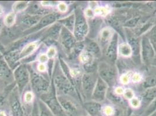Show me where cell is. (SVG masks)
Instances as JSON below:
<instances>
[{
  "mask_svg": "<svg viewBox=\"0 0 156 116\" xmlns=\"http://www.w3.org/2000/svg\"><path fill=\"white\" fill-rule=\"evenodd\" d=\"M38 59H39V61L40 62V63L45 64L46 63L48 62L49 58L48 57V56L47 55V54L42 53L39 56Z\"/></svg>",
  "mask_w": 156,
  "mask_h": 116,
  "instance_id": "obj_34",
  "label": "cell"
},
{
  "mask_svg": "<svg viewBox=\"0 0 156 116\" xmlns=\"http://www.w3.org/2000/svg\"><path fill=\"white\" fill-rule=\"evenodd\" d=\"M140 21V16H137L134 18H132L126 21L124 23V26L126 28V29H130L133 28L137 26V25L139 24V23Z\"/></svg>",
  "mask_w": 156,
  "mask_h": 116,
  "instance_id": "obj_30",
  "label": "cell"
},
{
  "mask_svg": "<svg viewBox=\"0 0 156 116\" xmlns=\"http://www.w3.org/2000/svg\"><path fill=\"white\" fill-rule=\"evenodd\" d=\"M15 76L20 88L23 89V88L27 83L29 80V74L27 70L24 67L20 66L15 71Z\"/></svg>",
  "mask_w": 156,
  "mask_h": 116,
  "instance_id": "obj_14",
  "label": "cell"
},
{
  "mask_svg": "<svg viewBox=\"0 0 156 116\" xmlns=\"http://www.w3.org/2000/svg\"><path fill=\"white\" fill-rule=\"evenodd\" d=\"M32 116H40V112L39 111V109L37 107H34L33 110Z\"/></svg>",
  "mask_w": 156,
  "mask_h": 116,
  "instance_id": "obj_37",
  "label": "cell"
},
{
  "mask_svg": "<svg viewBox=\"0 0 156 116\" xmlns=\"http://www.w3.org/2000/svg\"><path fill=\"white\" fill-rule=\"evenodd\" d=\"M108 88L107 84L98 77L91 95V100L98 103L104 101L107 97Z\"/></svg>",
  "mask_w": 156,
  "mask_h": 116,
  "instance_id": "obj_6",
  "label": "cell"
},
{
  "mask_svg": "<svg viewBox=\"0 0 156 116\" xmlns=\"http://www.w3.org/2000/svg\"><path fill=\"white\" fill-rule=\"evenodd\" d=\"M3 13H4V10H3L2 7H0V16L2 15Z\"/></svg>",
  "mask_w": 156,
  "mask_h": 116,
  "instance_id": "obj_40",
  "label": "cell"
},
{
  "mask_svg": "<svg viewBox=\"0 0 156 116\" xmlns=\"http://www.w3.org/2000/svg\"><path fill=\"white\" fill-rule=\"evenodd\" d=\"M90 116V115H85V116Z\"/></svg>",
  "mask_w": 156,
  "mask_h": 116,
  "instance_id": "obj_43",
  "label": "cell"
},
{
  "mask_svg": "<svg viewBox=\"0 0 156 116\" xmlns=\"http://www.w3.org/2000/svg\"><path fill=\"white\" fill-rule=\"evenodd\" d=\"M75 23V15L74 14L70 15L63 21L64 25H65L66 27L70 32H73Z\"/></svg>",
  "mask_w": 156,
  "mask_h": 116,
  "instance_id": "obj_26",
  "label": "cell"
},
{
  "mask_svg": "<svg viewBox=\"0 0 156 116\" xmlns=\"http://www.w3.org/2000/svg\"><path fill=\"white\" fill-rule=\"evenodd\" d=\"M57 3L56 1H41V5L43 7H53L57 5Z\"/></svg>",
  "mask_w": 156,
  "mask_h": 116,
  "instance_id": "obj_35",
  "label": "cell"
},
{
  "mask_svg": "<svg viewBox=\"0 0 156 116\" xmlns=\"http://www.w3.org/2000/svg\"><path fill=\"white\" fill-rule=\"evenodd\" d=\"M75 15V23L73 33L76 41H82L88 35L89 23L81 11L78 10Z\"/></svg>",
  "mask_w": 156,
  "mask_h": 116,
  "instance_id": "obj_2",
  "label": "cell"
},
{
  "mask_svg": "<svg viewBox=\"0 0 156 116\" xmlns=\"http://www.w3.org/2000/svg\"><path fill=\"white\" fill-rule=\"evenodd\" d=\"M29 2L27 1H18L16 2L12 6L13 12L19 13L25 10L28 7Z\"/></svg>",
  "mask_w": 156,
  "mask_h": 116,
  "instance_id": "obj_24",
  "label": "cell"
},
{
  "mask_svg": "<svg viewBox=\"0 0 156 116\" xmlns=\"http://www.w3.org/2000/svg\"><path fill=\"white\" fill-rule=\"evenodd\" d=\"M59 103L65 113L68 116H78V109L75 105L70 101L65 99H59Z\"/></svg>",
  "mask_w": 156,
  "mask_h": 116,
  "instance_id": "obj_15",
  "label": "cell"
},
{
  "mask_svg": "<svg viewBox=\"0 0 156 116\" xmlns=\"http://www.w3.org/2000/svg\"><path fill=\"white\" fill-rule=\"evenodd\" d=\"M114 32H113L112 29L109 27H104L102 29L100 33V46L101 48L105 50L106 46L110 43L112 39Z\"/></svg>",
  "mask_w": 156,
  "mask_h": 116,
  "instance_id": "obj_12",
  "label": "cell"
},
{
  "mask_svg": "<svg viewBox=\"0 0 156 116\" xmlns=\"http://www.w3.org/2000/svg\"><path fill=\"white\" fill-rule=\"evenodd\" d=\"M58 9L59 11L62 13L66 12L68 11V6L64 2H59L58 4Z\"/></svg>",
  "mask_w": 156,
  "mask_h": 116,
  "instance_id": "obj_33",
  "label": "cell"
},
{
  "mask_svg": "<svg viewBox=\"0 0 156 116\" xmlns=\"http://www.w3.org/2000/svg\"><path fill=\"white\" fill-rule=\"evenodd\" d=\"M125 30V39H127L128 44L132 49V55L135 59L140 57V41L138 39V37L129 29L126 28Z\"/></svg>",
  "mask_w": 156,
  "mask_h": 116,
  "instance_id": "obj_7",
  "label": "cell"
},
{
  "mask_svg": "<svg viewBox=\"0 0 156 116\" xmlns=\"http://www.w3.org/2000/svg\"><path fill=\"white\" fill-rule=\"evenodd\" d=\"M98 76V72L84 74L82 79V90L85 96L91 99V95L97 83Z\"/></svg>",
  "mask_w": 156,
  "mask_h": 116,
  "instance_id": "obj_5",
  "label": "cell"
},
{
  "mask_svg": "<svg viewBox=\"0 0 156 116\" xmlns=\"http://www.w3.org/2000/svg\"><path fill=\"white\" fill-rule=\"evenodd\" d=\"M46 81L42 79L41 78L36 77L33 81L34 87H35L36 90H37V92L43 91L44 89L47 88Z\"/></svg>",
  "mask_w": 156,
  "mask_h": 116,
  "instance_id": "obj_23",
  "label": "cell"
},
{
  "mask_svg": "<svg viewBox=\"0 0 156 116\" xmlns=\"http://www.w3.org/2000/svg\"><path fill=\"white\" fill-rule=\"evenodd\" d=\"M142 97L143 102L148 105L156 97V86L146 90L142 95Z\"/></svg>",
  "mask_w": 156,
  "mask_h": 116,
  "instance_id": "obj_19",
  "label": "cell"
},
{
  "mask_svg": "<svg viewBox=\"0 0 156 116\" xmlns=\"http://www.w3.org/2000/svg\"><path fill=\"white\" fill-rule=\"evenodd\" d=\"M119 35L114 32L110 43L106 46L104 52L106 60L113 65H115L118 58Z\"/></svg>",
  "mask_w": 156,
  "mask_h": 116,
  "instance_id": "obj_4",
  "label": "cell"
},
{
  "mask_svg": "<svg viewBox=\"0 0 156 116\" xmlns=\"http://www.w3.org/2000/svg\"><path fill=\"white\" fill-rule=\"evenodd\" d=\"M97 72L98 77L108 87H112L115 85L118 76L115 65L110 63L107 60L100 61L98 63Z\"/></svg>",
  "mask_w": 156,
  "mask_h": 116,
  "instance_id": "obj_1",
  "label": "cell"
},
{
  "mask_svg": "<svg viewBox=\"0 0 156 116\" xmlns=\"http://www.w3.org/2000/svg\"><path fill=\"white\" fill-rule=\"evenodd\" d=\"M107 22L110 27L116 31V32L121 36L122 39H125V33L123 27L124 26L122 25L121 22L118 19V18L114 16H110L107 18Z\"/></svg>",
  "mask_w": 156,
  "mask_h": 116,
  "instance_id": "obj_11",
  "label": "cell"
},
{
  "mask_svg": "<svg viewBox=\"0 0 156 116\" xmlns=\"http://www.w3.org/2000/svg\"><path fill=\"white\" fill-rule=\"evenodd\" d=\"M98 116H103V115H101V114H100V115H99Z\"/></svg>",
  "mask_w": 156,
  "mask_h": 116,
  "instance_id": "obj_44",
  "label": "cell"
},
{
  "mask_svg": "<svg viewBox=\"0 0 156 116\" xmlns=\"http://www.w3.org/2000/svg\"><path fill=\"white\" fill-rule=\"evenodd\" d=\"M86 112L91 116H98L101 114L102 106L100 103L91 101L85 102L83 104Z\"/></svg>",
  "mask_w": 156,
  "mask_h": 116,
  "instance_id": "obj_13",
  "label": "cell"
},
{
  "mask_svg": "<svg viewBox=\"0 0 156 116\" xmlns=\"http://www.w3.org/2000/svg\"><path fill=\"white\" fill-rule=\"evenodd\" d=\"M38 45L39 43L37 41L32 42L26 45L20 52V58L21 59L26 58V56H28L32 54L37 49Z\"/></svg>",
  "mask_w": 156,
  "mask_h": 116,
  "instance_id": "obj_18",
  "label": "cell"
},
{
  "mask_svg": "<svg viewBox=\"0 0 156 116\" xmlns=\"http://www.w3.org/2000/svg\"><path fill=\"white\" fill-rule=\"evenodd\" d=\"M146 36L149 39L154 49L156 56V24L150 29Z\"/></svg>",
  "mask_w": 156,
  "mask_h": 116,
  "instance_id": "obj_25",
  "label": "cell"
},
{
  "mask_svg": "<svg viewBox=\"0 0 156 116\" xmlns=\"http://www.w3.org/2000/svg\"><path fill=\"white\" fill-rule=\"evenodd\" d=\"M150 66H154V67H156V58H154L153 60V61L151 62V64Z\"/></svg>",
  "mask_w": 156,
  "mask_h": 116,
  "instance_id": "obj_39",
  "label": "cell"
},
{
  "mask_svg": "<svg viewBox=\"0 0 156 116\" xmlns=\"http://www.w3.org/2000/svg\"><path fill=\"white\" fill-rule=\"evenodd\" d=\"M55 83L57 86L59 88L61 91L66 94L70 95H75V90L73 87L68 80L62 76H59L56 78Z\"/></svg>",
  "mask_w": 156,
  "mask_h": 116,
  "instance_id": "obj_8",
  "label": "cell"
},
{
  "mask_svg": "<svg viewBox=\"0 0 156 116\" xmlns=\"http://www.w3.org/2000/svg\"><path fill=\"white\" fill-rule=\"evenodd\" d=\"M62 44L67 50H70L74 48L76 44V39L73 34H72L69 30L65 29L61 34Z\"/></svg>",
  "mask_w": 156,
  "mask_h": 116,
  "instance_id": "obj_10",
  "label": "cell"
},
{
  "mask_svg": "<svg viewBox=\"0 0 156 116\" xmlns=\"http://www.w3.org/2000/svg\"><path fill=\"white\" fill-rule=\"evenodd\" d=\"M34 99V95L32 92L27 91L24 95V101L26 103H31Z\"/></svg>",
  "mask_w": 156,
  "mask_h": 116,
  "instance_id": "obj_31",
  "label": "cell"
},
{
  "mask_svg": "<svg viewBox=\"0 0 156 116\" xmlns=\"http://www.w3.org/2000/svg\"><path fill=\"white\" fill-rule=\"evenodd\" d=\"M16 13L13 12L7 14L4 19V23L7 27L13 26L16 22Z\"/></svg>",
  "mask_w": 156,
  "mask_h": 116,
  "instance_id": "obj_28",
  "label": "cell"
},
{
  "mask_svg": "<svg viewBox=\"0 0 156 116\" xmlns=\"http://www.w3.org/2000/svg\"><path fill=\"white\" fill-rule=\"evenodd\" d=\"M140 58L143 63L148 66L156 58L154 49L149 39L145 34H143L140 41Z\"/></svg>",
  "mask_w": 156,
  "mask_h": 116,
  "instance_id": "obj_3",
  "label": "cell"
},
{
  "mask_svg": "<svg viewBox=\"0 0 156 116\" xmlns=\"http://www.w3.org/2000/svg\"><path fill=\"white\" fill-rule=\"evenodd\" d=\"M46 69V65L44 63H39L37 66V69L40 72H45Z\"/></svg>",
  "mask_w": 156,
  "mask_h": 116,
  "instance_id": "obj_36",
  "label": "cell"
},
{
  "mask_svg": "<svg viewBox=\"0 0 156 116\" xmlns=\"http://www.w3.org/2000/svg\"><path fill=\"white\" fill-rule=\"evenodd\" d=\"M12 116H23L22 108L18 101L13 100L11 104Z\"/></svg>",
  "mask_w": 156,
  "mask_h": 116,
  "instance_id": "obj_21",
  "label": "cell"
},
{
  "mask_svg": "<svg viewBox=\"0 0 156 116\" xmlns=\"http://www.w3.org/2000/svg\"><path fill=\"white\" fill-rule=\"evenodd\" d=\"M40 116H50V115L47 111L43 110L40 112Z\"/></svg>",
  "mask_w": 156,
  "mask_h": 116,
  "instance_id": "obj_38",
  "label": "cell"
},
{
  "mask_svg": "<svg viewBox=\"0 0 156 116\" xmlns=\"http://www.w3.org/2000/svg\"><path fill=\"white\" fill-rule=\"evenodd\" d=\"M149 116H156V111H155L154 113H153V114H151V115H150Z\"/></svg>",
  "mask_w": 156,
  "mask_h": 116,
  "instance_id": "obj_42",
  "label": "cell"
},
{
  "mask_svg": "<svg viewBox=\"0 0 156 116\" xmlns=\"http://www.w3.org/2000/svg\"><path fill=\"white\" fill-rule=\"evenodd\" d=\"M40 21V18L38 16H27L22 20V23L26 25L32 26Z\"/></svg>",
  "mask_w": 156,
  "mask_h": 116,
  "instance_id": "obj_27",
  "label": "cell"
},
{
  "mask_svg": "<svg viewBox=\"0 0 156 116\" xmlns=\"http://www.w3.org/2000/svg\"><path fill=\"white\" fill-rule=\"evenodd\" d=\"M56 19L55 15H50L48 16H46L44 18L40 20L39 22V25L41 27H44L46 26L47 25L51 24L52 22H54Z\"/></svg>",
  "mask_w": 156,
  "mask_h": 116,
  "instance_id": "obj_29",
  "label": "cell"
},
{
  "mask_svg": "<svg viewBox=\"0 0 156 116\" xmlns=\"http://www.w3.org/2000/svg\"><path fill=\"white\" fill-rule=\"evenodd\" d=\"M86 51L89 53L93 58L100 59L102 55V49L100 45L91 39L89 40L86 44Z\"/></svg>",
  "mask_w": 156,
  "mask_h": 116,
  "instance_id": "obj_16",
  "label": "cell"
},
{
  "mask_svg": "<svg viewBox=\"0 0 156 116\" xmlns=\"http://www.w3.org/2000/svg\"><path fill=\"white\" fill-rule=\"evenodd\" d=\"M103 23V20L100 18H96L91 20L89 25V32H90V37L94 38L98 36V32L101 31V27Z\"/></svg>",
  "mask_w": 156,
  "mask_h": 116,
  "instance_id": "obj_17",
  "label": "cell"
},
{
  "mask_svg": "<svg viewBox=\"0 0 156 116\" xmlns=\"http://www.w3.org/2000/svg\"><path fill=\"white\" fill-rule=\"evenodd\" d=\"M119 54L124 58H128L132 55V49L128 43H121L118 46Z\"/></svg>",
  "mask_w": 156,
  "mask_h": 116,
  "instance_id": "obj_20",
  "label": "cell"
},
{
  "mask_svg": "<svg viewBox=\"0 0 156 116\" xmlns=\"http://www.w3.org/2000/svg\"><path fill=\"white\" fill-rule=\"evenodd\" d=\"M57 54V50L55 47L51 46L48 49L47 53V55L49 59H52Z\"/></svg>",
  "mask_w": 156,
  "mask_h": 116,
  "instance_id": "obj_32",
  "label": "cell"
},
{
  "mask_svg": "<svg viewBox=\"0 0 156 116\" xmlns=\"http://www.w3.org/2000/svg\"><path fill=\"white\" fill-rule=\"evenodd\" d=\"M0 116H7L4 111H0Z\"/></svg>",
  "mask_w": 156,
  "mask_h": 116,
  "instance_id": "obj_41",
  "label": "cell"
},
{
  "mask_svg": "<svg viewBox=\"0 0 156 116\" xmlns=\"http://www.w3.org/2000/svg\"><path fill=\"white\" fill-rule=\"evenodd\" d=\"M0 29H1V25H0Z\"/></svg>",
  "mask_w": 156,
  "mask_h": 116,
  "instance_id": "obj_45",
  "label": "cell"
},
{
  "mask_svg": "<svg viewBox=\"0 0 156 116\" xmlns=\"http://www.w3.org/2000/svg\"><path fill=\"white\" fill-rule=\"evenodd\" d=\"M149 70L147 72V75L144 78L142 83V87L147 90L156 86V67L149 66H148Z\"/></svg>",
  "mask_w": 156,
  "mask_h": 116,
  "instance_id": "obj_9",
  "label": "cell"
},
{
  "mask_svg": "<svg viewBox=\"0 0 156 116\" xmlns=\"http://www.w3.org/2000/svg\"><path fill=\"white\" fill-rule=\"evenodd\" d=\"M156 111V97L145 107L140 116H149Z\"/></svg>",
  "mask_w": 156,
  "mask_h": 116,
  "instance_id": "obj_22",
  "label": "cell"
}]
</instances>
